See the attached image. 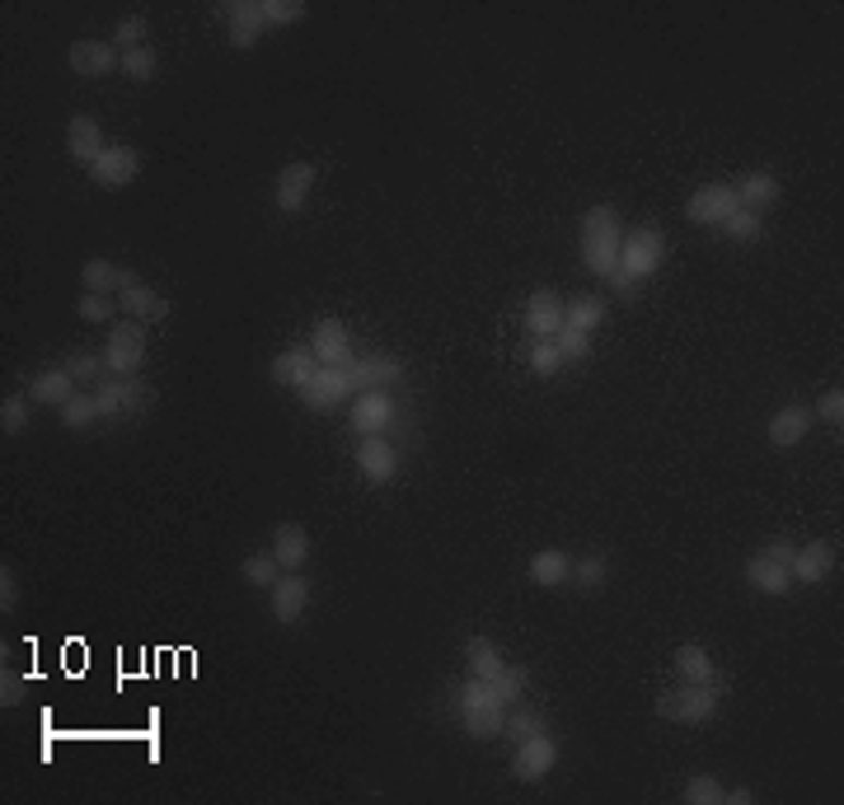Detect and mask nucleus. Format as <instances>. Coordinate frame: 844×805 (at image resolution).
<instances>
[{
    "instance_id": "5701e85b",
    "label": "nucleus",
    "mask_w": 844,
    "mask_h": 805,
    "mask_svg": "<svg viewBox=\"0 0 844 805\" xmlns=\"http://www.w3.org/2000/svg\"><path fill=\"white\" fill-rule=\"evenodd\" d=\"M319 375V356L310 352V342L305 346H287L277 361H273V380L277 385H287V389H301V385H310Z\"/></svg>"
},
{
    "instance_id": "72a5a7b5",
    "label": "nucleus",
    "mask_w": 844,
    "mask_h": 805,
    "mask_svg": "<svg viewBox=\"0 0 844 805\" xmlns=\"http://www.w3.org/2000/svg\"><path fill=\"white\" fill-rule=\"evenodd\" d=\"M122 75H128V81H136V85L155 81V75H160V57H155V47L146 42V47H132V52H122Z\"/></svg>"
},
{
    "instance_id": "2f4dec72",
    "label": "nucleus",
    "mask_w": 844,
    "mask_h": 805,
    "mask_svg": "<svg viewBox=\"0 0 844 805\" xmlns=\"http://www.w3.org/2000/svg\"><path fill=\"white\" fill-rule=\"evenodd\" d=\"M57 417H61V426H71V431H85V426H94L104 413H99V399H94V393H81V389H75V399H71V403H61V407H57Z\"/></svg>"
},
{
    "instance_id": "20e7f679",
    "label": "nucleus",
    "mask_w": 844,
    "mask_h": 805,
    "mask_svg": "<svg viewBox=\"0 0 844 805\" xmlns=\"http://www.w3.org/2000/svg\"><path fill=\"white\" fill-rule=\"evenodd\" d=\"M146 338H150V324L118 319V328L104 342V366L113 375H141V366H146Z\"/></svg>"
},
{
    "instance_id": "c756f323",
    "label": "nucleus",
    "mask_w": 844,
    "mask_h": 805,
    "mask_svg": "<svg viewBox=\"0 0 844 805\" xmlns=\"http://www.w3.org/2000/svg\"><path fill=\"white\" fill-rule=\"evenodd\" d=\"M605 324V295H577L572 305H563V328H577V333H596Z\"/></svg>"
},
{
    "instance_id": "8fccbe9b",
    "label": "nucleus",
    "mask_w": 844,
    "mask_h": 805,
    "mask_svg": "<svg viewBox=\"0 0 844 805\" xmlns=\"http://www.w3.org/2000/svg\"><path fill=\"white\" fill-rule=\"evenodd\" d=\"M14 605H20V586H14V572H10V566H0V609H14Z\"/></svg>"
},
{
    "instance_id": "b1692460",
    "label": "nucleus",
    "mask_w": 844,
    "mask_h": 805,
    "mask_svg": "<svg viewBox=\"0 0 844 805\" xmlns=\"http://www.w3.org/2000/svg\"><path fill=\"white\" fill-rule=\"evenodd\" d=\"M530 581H535L540 590H558V586H568L572 581V558L563 548H540L535 558H530Z\"/></svg>"
},
{
    "instance_id": "c85d7f7f",
    "label": "nucleus",
    "mask_w": 844,
    "mask_h": 805,
    "mask_svg": "<svg viewBox=\"0 0 844 805\" xmlns=\"http://www.w3.org/2000/svg\"><path fill=\"white\" fill-rule=\"evenodd\" d=\"M676 674H680V684H718V666H713V656L703 651L699 642H685L676 646Z\"/></svg>"
},
{
    "instance_id": "412c9836",
    "label": "nucleus",
    "mask_w": 844,
    "mask_h": 805,
    "mask_svg": "<svg viewBox=\"0 0 844 805\" xmlns=\"http://www.w3.org/2000/svg\"><path fill=\"white\" fill-rule=\"evenodd\" d=\"M273 558H277L281 572H301V566L310 562V529L296 525V520L277 525L273 529Z\"/></svg>"
},
{
    "instance_id": "7c9ffc66",
    "label": "nucleus",
    "mask_w": 844,
    "mask_h": 805,
    "mask_svg": "<svg viewBox=\"0 0 844 805\" xmlns=\"http://www.w3.org/2000/svg\"><path fill=\"white\" fill-rule=\"evenodd\" d=\"M465 666H469V674H474V679H497V670H503L507 660H503V651H497L489 637H469V646H465Z\"/></svg>"
},
{
    "instance_id": "a211bd4d",
    "label": "nucleus",
    "mask_w": 844,
    "mask_h": 805,
    "mask_svg": "<svg viewBox=\"0 0 844 805\" xmlns=\"http://www.w3.org/2000/svg\"><path fill=\"white\" fill-rule=\"evenodd\" d=\"M268 599H273V619H277V623H296V619L305 613V605H310V581H305L301 572H281V576L273 581Z\"/></svg>"
},
{
    "instance_id": "dca6fc26",
    "label": "nucleus",
    "mask_w": 844,
    "mask_h": 805,
    "mask_svg": "<svg viewBox=\"0 0 844 805\" xmlns=\"http://www.w3.org/2000/svg\"><path fill=\"white\" fill-rule=\"evenodd\" d=\"M221 14L230 20V47L234 52H249V47L263 38V28H268V20H263V0H234V5H221Z\"/></svg>"
},
{
    "instance_id": "58836bf2",
    "label": "nucleus",
    "mask_w": 844,
    "mask_h": 805,
    "mask_svg": "<svg viewBox=\"0 0 844 805\" xmlns=\"http://www.w3.org/2000/svg\"><path fill=\"white\" fill-rule=\"evenodd\" d=\"M605 576H610V562L601 558V552H587V558L572 562V586L577 590H601Z\"/></svg>"
},
{
    "instance_id": "c03bdc74",
    "label": "nucleus",
    "mask_w": 844,
    "mask_h": 805,
    "mask_svg": "<svg viewBox=\"0 0 844 805\" xmlns=\"http://www.w3.org/2000/svg\"><path fill=\"white\" fill-rule=\"evenodd\" d=\"M113 314H118V295H99V291L81 295V319L85 324H108Z\"/></svg>"
},
{
    "instance_id": "4c0bfd02",
    "label": "nucleus",
    "mask_w": 844,
    "mask_h": 805,
    "mask_svg": "<svg viewBox=\"0 0 844 805\" xmlns=\"http://www.w3.org/2000/svg\"><path fill=\"white\" fill-rule=\"evenodd\" d=\"M489 684H493V693H497V703H521L526 698V688H530V674L521 670V666H503V670H497V679H489Z\"/></svg>"
},
{
    "instance_id": "49530a36",
    "label": "nucleus",
    "mask_w": 844,
    "mask_h": 805,
    "mask_svg": "<svg viewBox=\"0 0 844 805\" xmlns=\"http://www.w3.org/2000/svg\"><path fill=\"white\" fill-rule=\"evenodd\" d=\"M554 346H558L563 366H568V361H587V356H591V338H587V333H577V328H558Z\"/></svg>"
},
{
    "instance_id": "473e14b6",
    "label": "nucleus",
    "mask_w": 844,
    "mask_h": 805,
    "mask_svg": "<svg viewBox=\"0 0 844 805\" xmlns=\"http://www.w3.org/2000/svg\"><path fill=\"white\" fill-rule=\"evenodd\" d=\"M118 281H122V267H118V263H108V258H89V263L81 267V286H85V291L113 295V291H118Z\"/></svg>"
},
{
    "instance_id": "09e8293b",
    "label": "nucleus",
    "mask_w": 844,
    "mask_h": 805,
    "mask_svg": "<svg viewBox=\"0 0 844 805\" xmlns=\"http://www.w3.org/2000/svg\"><path fill=\"white\" fill-rule=\"evenodd\" d=\"M811 417L831 422L835 431H840V422H844V389H825L821 399H817V413H811Z\"/></svg>"
},
{
    "instance_id": "7ed1b4c3",
    "label": "nucleus",
    "mask_w": 844,
    "mask_h": 805,
    "mask_svg": "<svg viewBox=\"0 0 844 805\" xmlns=\"http://www.w3.org/2000/svg\"><path fill=\"white\" fill-rule=\"evenodd\" d=\"M666 263V234L656 225H638V230H624V244H619V272L629 281H643L652 277L656 267Z\"/></svg>"
},
{
    "instance_id": "f03ea898",
    "label": "nucleus",
    "mask_w": 844,
    "mask_h": 805,
    "mask_svg": "<svg viewBox=\"0 0 844 805\" xmlns=\"http://www.w3.org/2000/svg\"><path fill=\"white\" fill-rule=\"evenodd\" d=\"M723 679L718 684H680V688H666L662 698H656V717L666 721H680V725H703L718 717V707H723Z\"/></svg>"
},
{
    "instance_id": "2eb2a0df",
    "label": "nucleus",
    "mask_w": 844,
    "mask_h": 805,
    "mask_svg": "<svg viewBox=\"0 0 844 805\" xmlns=\"http://www.w3.org/2000/svg\"><path fill=\"white\" fill-rule=\"evenodd\" d=\"M521 328H526V333H530V342L558 338V328H563V300H558L554 291H535V295L526 300Z\"/></svg>"
},
{
    "instance_id": "39448f33",
    "label": "nucleus",
    "mask_w": 844,
    "mask_h": 805,
    "mask_svg": "<svg viewBox=\"0 0 844 805\" xmlns=\"http://www.w3.org/2000/svg\"><path fill=\"white\" fill-rule=\"evenodd\" d=\"M113 295H118V305H122L128 319H141V324H165L169 319V300L160 291H150L132 267H122V281H118Z\"/></svg>"
},
{
    "instance_id": "1a4fd4ad",
    "label": "nucleus",
    "mask_w": 844,
    "mask_h": 805,
    "mask_svg": "<svg viewBox=\"0 0 844 805\" xmlns=\"http://www.w3.org/2000/svg\"><path fill=\"white\" fill-rule=\"evenodd\" d=\"M67 66L75 75H85V81H104V75L122 71V52L113 42H104V38H81V42H71Z\"/></svg>"
},
{
    "instance_id": "603ef678",
    "label": "nucleus",
    "mask_w": 844,
    "mask_h": 805,
    "mask_svg": "<svg viewBox=\"0 0 844 805\" xmlns=\"http://www.w3.org/2000/svg\"><path fill=\"white\" fill-rule=\"evenodd\" d=\"M0 703H20V679H10V666H5V674H0Z\"/></svg>"
},
{
    "instance_id": "6e6552de",
    "label": "nucleus",
    "mask_w": 844,
    "mask_h": 805,
    "mask_svg": "<svg viewBox=\"0 0 844 805\" xmlns=\"http://www.w3.org/2000/svg\"><path fill=\"white\" fill-rule=\"evenodd\" d=\"M357 389H352V375L348 366H319V375L310 385H301V403L315 407V413H328L338 403H352Z\"/></svg>"
},
{
    "instance_id": "a19ab883",
    "label": "nucleus",
    "mask_w": 844,
    "mask_h": 805,
    "mask_svg": "<svg viewBox=\"0 0 844 805\" xmlns=\"http://www.w3.org/2000/svg\"><path fill=\"white\" fill-rule=\"evenodd\" d=\"M146 34H150L146 14H128V20H118V28H113V47H118V52H132V47H146Z\"/></svg>"
},
{
    "instance_id": "ea45409f",
    "label": "nucleus",
    "mask_w": 844,
    "mask_h": 805,
    "mask_svg": "<svg viewBox=\"0 0 844 805\" xmlns=\"http://www.w3.org/2000/svg\"><path fill=\"white\" fill-rule=\"evenodd\" d=\"M526 366L540 375V380H550V375L563 370V356H558V346L554 338H544V342H530V352H526Z\"/></svg>"
},
{
    "instance_id": "6ab92c4d",
    "label": "nucleus",
    "mask_w": 844,
    "mask_h": 805,
    "mask_svg": "<svg viewBox=\"0 0 844 805\" xmlns=\"http://www.w3.org/2000/svg\"><path fill=\"white\" fill-rule=\"evenodd\" d=\"M357 468L366 473V483H389L399 473V454L385 436H362L357 440Z\"/></svg>"
},
{
    "instance_id": "79ce46f5",
    "label": "nucleus",
    "mask_w": 844,
    "mask_h": 805,
    "mask_svg": "<svg viewBox=\"0 0 844 805\" xmlns=\"http://www.w3.org/2000/svg\"><path fill=\"white\" fill-rule=\"evenodd\" d=\"M28 407H34V399L28 393H10L5 403H0V426H5V436H20L24 426H28Z\"/></svg>"
},
{
    "instance_id": "9b49d317",
    "label": "nucleus",
    "mask_w": 844,
    "mask_h": 805,
    "mask_svg": "<svg viewBox=\"0 0 844 805\" xmlns=\"http://www.w3.org/2000/svg\"><path fill=\"white\" fill-rule=\"evenodd\" d=\"M94 399H99L104 417H122V413H141L150 399V389L141 385V375H113V380H104L94 389Z\"/></svg>"
},
{
    "instance_id": "aec40b11",
    "label": "nucleus",
    "mask_w": 844,
    "mask_h": 805,
    "mask_svg": "<svg viewBox=\"0 0 844 805\" xmlns=\"http://www.w3.org/2000/svg\"><path fill=\"white\" fill-rule=\"evenodd\" d=\"M67 150H71V160H75V164H85V169H89V164L108 150L104 127H99V122H94L89 113H75V118L67 122Z\"/></svg>"
},
{
    "instance_id": "f257e3e1",
    "label": "nucleus",
    "mask_w": 844,
    "mask_h": 805,
    "mask_svg": "<svg viewBox=\"0 0 844 805\" xmlns=\"http://www.w3.org/2000/svg\"><path fill=\"white\" fill-rule=\"evenodd\" d=\"M582 263L591 277L610 281L619 272V244H624V220L610 202H596L587 216H582Z\"/></svg>"
},
{
    "instance_id": "ddd939ff",
    "label": "nucleus",
    "mask_w": 844,
    "mask_h": 805,
    "mask_svg": "<svg viewBox=\"0 0 844 805\" xmlns=\"http://www.w3.org/2000/svg\"><path fill=\"white\" fill-rule=\"evenodd\" d=\"M831 572H835V544L811 539L803 548H793V562H788L793 586H821V581L831 576Z\"/></svg>"
},
{
    "instance_id": "cd10ccee",
    "label": "nucleus",
    "mask_w": 844,
    "mask_h": 805,
    "mask_svg": "<svg viewBox=\"0 0 844 805\" xmlns=\"http://www.w3.org/2000/svg\"><path fill=\"white\" fill-rule=\"evenodd\" d=\"M24 393H28L34 403H43V407H61V403H71V399H75V380L67 375V366H57V370L34 375Z\"/></svg>"
},
{
    "instance_id": "a18cd8bd",
    "label": "nucleus",
    "mask_w": 844,
    "mask_h": 805,
    "mask_svg": "<svg viewBox=\"0 0 844 805\" xmlns=\"http://www.w3.org/2000/svg\"><path fill=\"white\" fill-rule=\"evenodd\" d=\"M540 731H544V717L535 712V707H516V712H507L503 735H511V740H526V735H540Z\"/></svg>"
},
{
    "instance_id": "864d4df0",
    "label": "nucleus",
    "mask_w": 844,
    "mask_h": 805,
    "mask_svg": "<svg viewBox=\"0 0 844 805\" xmlns=\"http://www.w3.org/2000/svg\"><path fill=\"white\" fill-rule=\"evenodd\" d=\"M727 801H732V805H750V801H756V796H750L746 786H732V792H727Z\"/></svg>"
},
{
    "instance_id": "c9c22d12",
    "label": "nucleus",
    "mask_w": 844,
    "mask_h": 805,
    "mask_svg": "<svg viewBox=\"0 0 844 805\" xmlns=\"http://www.w3.org/2000/svg\"><path fill=\"white\" fill-rule=\"evenodd\" d=\"M723 234L727 240H737V244H756L760 234H764V216L760 211H746V207H737L727 220H723Z\"/></svg>"
},
{
    "instance_id": "f704fd0d",
    "label": "nucleus",
    "mask_w": 844,
    "mask_h": 805,
    "mask_svg": "<svg viewBox=\"0 0 844 805\" xmlns=\"http://www.w3.org/2000/svg\"><path fill=\"white\" fill-rule=\"evenodd\" d=\"M727 801V786L723 778H713V772H695L690 782H685V805H723Z\"/></svg>"
},
{
    "instance_id": "bb28decb",
    "label": "nucleus",
    "mask_w": 844,
    "mask_h": 805,
    "mask_svg": "<svg viewBox=\"0 0 844 805\" xmlns=\"http://www.w3.org/2000/svg\"><path fill=\"white\" fill-rule=\"evenodd\" d=\"M732 193H737V207H746V211H764V207H774L779 202V179L770 169H760V173H746L741 183H732Z\"/></svg>"
},
{
    "instance_id": "9d476101",
    "label": "nucleus",
    "mask_w": 844,
    "mask_h": 805,
    "mask_svg": "<svg viewBox=\"0 0 844 805\" xmlns=\"http://www.w3.org/2000/svg\"><path fill=\"white\" fill-rule=\"evenodd\" d=\"M395 413H399V403L389 399L385 389L357 393L352 407H348V417H352V431H357V436H385V431H389V422H395Z\"/></svg>"
},
{
    "instance_id": "f3484780",
    "label": "nucleus",
    "mask_w": 844,
    "mask_h": 805,
    "mask_svg": "<svg viewBox=\"0 0 844 805\" xmlns=\"http://www.w3.org/2000/svg\"><path fill=\"white\" fill-rule=\"evenodd\" d=\"M310 352L319 356V366H352V338L338 319H319L310 328Z\"/></svg>"
},
{
    "instance_id": "de8ad7c7",
    "label": "nucleus",
    "mask_w": 844,
    "mask_h": 805,
    "mask_svg": "<svg viewBox=\"0 0 844 805\" xmlns=\"http://www.w3.org/2000/svg\"><path fill=\"white\" fill-rule=\"evenodd\" d=\"M305 14L301 0H263V20H268V28H281V24H296Z\"/></svg>"
},
{
    "instance_id": "393cba45",
    "label": "nucleus",
    "mask_w": 844,
    "mask_h": 805,
    "mask_svg": "<svg viewBox=\"0 0 844 805\" xmlns=\"http://www.w3.org/2000/svg\"><path fill=\"white\" fill-rule=\"evenodd\" d=\"M348 375H352V389L357 393L385 389L389 380H399V375H403V361L399 356H366V361H352Z\"/></svg>"
},
{
    "instance_id": "f8f14e48",
    "label": "nucleus",
    "mask_w": 844,
    "mask_h": 805,
    "mask_svg": "<svg viewBox=\"0 0 844 805\" xmlns=\"http://www.w3.org/2000/svg\"><path fill=\"white\" fill-rule=\"evenodd\" d=\"M732 211H737L732 183H703V187H695V197L685 202V216H690L695 225H723Z\"/></svg>"
},
{
    "instance_id": "423d86ee",
    "label": "nucleus",
    "mask_w": 844,
    "mask_h": 805,
    "mask_svg": "<svg viewBox=\"0 0 844 805\" xmlns=\"http://www.w3.org/2000/svg\"><path fill=\"white\" fill-rule=\"evenodd\" d=\"M89 179L99 183V187H108V193H118V187H132L141 179V155H136V146H128V141H108V150L89 164Z\"/></svg>"
},
{
    "instance_id": "4468645a",
    "label": "nucleus",
    "mask_w": 844,
    "mask_h": 805,
    "mask_svg": "<svg viewBox=\"0 0 844 805\" xmlns=\"http://www.w3.org/2000/svg\"><path fill=\"white\" fill-rule=\"evenodd\" d=\"M315 179H319V169L310 164V160H296V164H287L277 173V211L281 216H296L305 207V197H310V187H315Z\"/></svg>"
},
{
    "instance_id": "0eeeda50",
    "label": "nucleus",
    "mask_w": 844,
    "mask_h": 805,
    "mask_svg": "<svg viewBox=\"0 0 844 805\" xmlns=\"http://www.w3.org/2000/svg\"><path fill=\"white\" fill-rule=\"evenodd\" d=\"M554 764H558V745L550 740V731L516 740V754H511V778H516V782H540V778H550Z\"/></svg>"
},
{
    "instance_id": "4be33fe9",
    "label": "nucleus",
    "mask_w": 844,
    "mask_h": 805,
    "mask_svg": "<svg viewBox=\"0 0 844 805\" xmlns=\"http://www.w3.org/2000/svg\"><path fill=\"white\" fill-rule=\"evenodd\" d=\"M811 422H817V417H811V407L788 403V407H779V413L770 417V431H764V436H770V446H774V450H793L797 440H807Z\"/></svg>"
},
{
    "instance_id": "e433bc0d",
    "label": "nucleus",
    "mask_w": 844,
    "mask_h": 805,
    "mask_svg": "<svg viewBox=\"0 0 844 805\" xmlns=\"http://www.w3.org/2000/svg\"><path fill=\"white\" fill-rule=\"evenodd\" d=\"M240 572H244V581H249V586H258V590H273V581L281 576V566H277L273 548H268V552H249Z\"/></svg>"
},
{
    "instance_id": "3c124183",
    "label": "nucleus",
    "mask_w": 844,
    "mask_h": 805,
    "mask_svg": "<svg viewBox=\"0 0 844 805\" xmlns=\"http://www.w3.org/2000/svg\"><path fill=\"white\" fill-rule=\"evenodd\" d=\"M793 548H797V544H788V539H774V544H764L760 552H764V558H774V562H784V566H788V562H793Z\"/></svg>"
},
{
    "instance_id": "37998d69",
    "label": "nucleus",
    "mask_w": 844,
    "mask_h": 805,
    "mask_svg": "<svg viewBox=\"0 0 844 805\" xmlns=\"http://www.w3.org/2000/svg\"><path fill=\"white\" fill-rule=\"evenodd\" d=\"M104 370H108V366H104V356H94V352H71V356H67V375H71L75 385H94Z\"/></svg>"
},
{
    "instance_id": "a878e982",
    "label": "nucleus",
    "mask_w": 844,
    "mask_h": 805,
    "mask_svg": "<svg viewBox=\"0 0 844 805\" xmlns=\"http://www.w3.org/2000/svg\"><path fill=\"white\" fill-rule=\"evenodd\" d=\"M746 581H750V586H756L760 595H788V590H793L788 566H784V562H774V558H764V552H750V558H746Z\"/></svg>"
}]
</instances>
